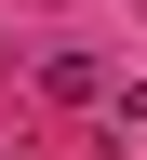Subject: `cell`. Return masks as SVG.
<instances>
[{"label": "cell", "instance_id": "cell-1", "mask_svg": "<svg viewBox=\"0 0 147 160\" xmlns=\"http://www.w3.org/2000/svg\"><path fill=\"white\" fill-rule=\"evenodd\" d=\"M40 93H67V107H107V67H94V53H40Z\"/></svg>", "mask_w": 147, "mask_h": 160}, {"label": "cell", "instance_id": "cell-2", "mask_svg": "<svg viewBox=\"0 0 147 160\" xmlns=\"http://www.w3.org/2000/svg\"><path fill=\"white\" fill-rule=\"evenodd\" d=\"M107 147H147V80H120V93H107Z\"/></svg>", "mask_w": 147, "mask_h": 160}]
</instances>
